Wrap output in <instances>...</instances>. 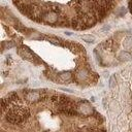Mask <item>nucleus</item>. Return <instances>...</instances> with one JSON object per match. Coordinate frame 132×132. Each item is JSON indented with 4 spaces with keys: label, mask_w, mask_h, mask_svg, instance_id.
Masks as SVG:
<instances>
[{
    "label": "nucleus",
    "mask_w": 132,
    "mask_h": 132,
    "mask_svg": "<svg viewBox=\"0 0 132 132\" xmlns=\"http://www.w3.org/2000/svg\"><path fill=\"white\" fill-rule=\"evenodd\" d=\"M129 6H130V10L132 12V0H129Z\"/></svg>",
    "instance_id": "6e6552de"
},
{
    "label": "nucleus",
    "mask_w": 132,
    "mask_h": 132,
    "mask_svg": "<svg viewBox=\"0 0 132 132\" xmlns=\"http://www.w3.org/2000/svg\"><path fill=\"white\" fill-rule=\"evenodd\" d=\"M46 39H47V41H50L51 43H53V44H55V45L60 44V40H59L58 38H55V37H47Z\"/></svg>",
    "instance_id": "423d86ee"
},
{
    "label": "nucleus",
    "mask_w": 132,
    "mask_h": 132,
    "mask_svg": "<svg viewBox=\"0 0 132 132\" xmlns=\"http://www.w3.org/2000/svg\"><path fill=\"white\" fill-rule=\"evenodd\" d=\"M81 39L85 40V41H87V42H93V41L95 40L94 36L89 35V34H85V35H82V36H81Z\"/></svg>",
    "instance_id": "20e7f679"
},
{
    "label": "nucleus",
    "mask_w": 132,
    "mask_h": 132,
    "mask_svg": "<svg viewBox=\"0 0 132 132\" xmlns=\"http://www.w3.org/2000/svg\"><path fill=\"white\" fill-rule=\"evenodd\" d=\"M114 86H116V75H112L109 78V88L110 89H113Z\"/></svg>",
    "instance_id": "0eeeda50"
},
{
    "label": "nucleus",
    "mask_w": 132,
    "mask_h": 132,
    "mask_svg": "<svg viewBox=\"0 0 132 132\" xmlns=\"http://www.w3.org/2000/svg\"><path fill=\"white\" fill-rule=\"evenodd\" d=\"M120 59L121 60H124V61H127V60H130L131 59V55L127 52H123L121 55H120Z\"/></svg>",
    "instance_id": "39448f33"
},
{
    "label": "nucleus",
    "mask_w": 132,
    "mask_h": 132,
    "mask_svg": "<svg viewBox=\"0 0 132 132\" xmlns=\"http://www.w3.org/2000/svg\"><path fill=\"white\" fill-rule=\"evenodd\" d=\"M19 10L37 23L82 30L96 25L117 0H12Z\"/></svg>",
    "instance_id": "f257e3e1"
},
{
    "label": "nucleus",
    "mask_w": 132,
    "mask_h": 132,
    "mask_svg": "<svg viewBox=\"0 0 132 132\" xmlns=\"http://www.w3.org/2000/svg\"><path fill=\"white\" fill-rule=\"evenodd\" d=\"M18 53H19V55H21L25 60L33 61V59H34L33 54H32V53H31L27 47H24V46L19 47V48H18Z\"/></svg>",
    "instance_id": "f03ea898"
},
{
    "label": "nucleus",
    "mask_w": 132,
    "mask_h": 132,
    "mask_svg": "<svg viewBox=\"0 0 132 132\" xmlns=\"http://www.w3.org/2000/svg\"><path fill=\"white\" fill-rule=\"evenodd\" d=\"M72 78V73L70 71H64L58 74V80L61 82H66L69 81Z\"/></svg>",
    "instance_id": "7ed1b4c3"
}]
</instances>
